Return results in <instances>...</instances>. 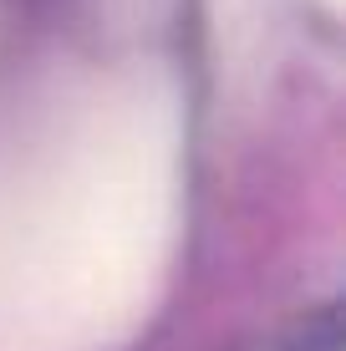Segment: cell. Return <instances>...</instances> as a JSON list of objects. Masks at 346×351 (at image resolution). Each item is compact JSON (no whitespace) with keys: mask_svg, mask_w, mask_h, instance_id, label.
<instances>
[{"mask_svg":"<svg viewBox=\"0 0 346 351\" xmlns=\"http://www.w3.org/2000/svg\"><path fill=\"white\" fill-rule=\"evenodd\" d=\"M169 219V138L123 123L82 153L41 234V306L66 331H107L133 311Z\"/></svg>","mask_w":346,"mask_h":351,"instance_id":"6da1fadb","label":"cell"}]
</instances>
